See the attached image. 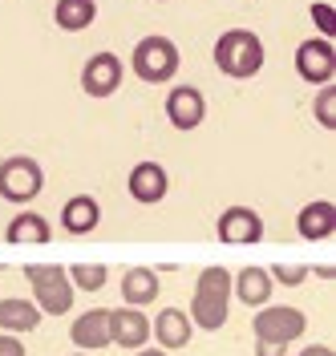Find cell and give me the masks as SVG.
<instances>
[{
    "mask_svg": "<svg viewBox=\"0 0 336 356\" xmlns=\"http://www.w3.org/2000/svg\"><path fill=\"white\" fill-rule=\"evenodd\" d=\"M179 44L170 41V37H142V41L134 44V73L142 77V81H150V86H158V81H170L175 73H179Z\"/></svg>",
    "mask_w": 336,
    "mask_h": 356,
    "instance_id": "obj_5",
    "label": "cell"
},
{
    "mask_svg": "<svg viewBox=\"0 0 336 356\" xmlns=\"http://www.w3.org/2000/svg\"><path fill=\"white\" fill-rule=\"evenodd\" d=\"M45 191V170L29 154L4 158L0 162V199L4 202H33Z\"/></svg>",
    "mask_w": 336,
    "mask_h": 356,
    "instance_id": "obj_4",
    "label": "cell"
},
{
    "mask_svg": "<svg viewBox=\"0 0 336 356\" xmlns=\"http://www.w3.org/2000/svg\"><path fill=\"white\" fill-rule=\"evenodd\" d=\"M97 222H102V207L93 195H73L61 207V227L69 235H90V231H97Z\"/></svg>",
    "mask_w": 336,
    "mask_h": 356,
    "instance_id": "obj_15",
    "label": "cell"
},
{
    "mask_svg": "<svg viewBox=\"0 0 336 356\" xmlns=\"http://www.w3.org/2000/svg\"><path fill=\"white\" fill-rule=\"evenodd\" d=\"M166 118H170L175 130H195V126H202V118H207L202 93L195 86H175L170 97H166Z\"/></svg>",
    "mask_w": 336,
    "mask_h": 356,
    "instance_id": "obj_10",
    "label": "cell"
},
{
    "mask_svg": "<svg viewBox=\"0 0 336 356\" xmlns=\"http://www.w3.org/2000/svg\"><path fill=\"white\" fill-rule=\"evenodd\" d=\"M24 275H29V284H33L37 308L45 312V316H65V312L73 308V284H69L65 267L33 264V267H24Z\"/></svg>",
    "mask_w": 336,
    "mask_h": 356,
    "instance_id": "obj_3",
    "label": "cell"
},
{
    "mask_svg": "<svg viewBox=\"0 0 336 356\" xmlns=\"http://www.w3.org/2000/svg\"><path fill=\"white\" fill-rule=\"evenodd\" d=\"M166 191H170V178H166V170L158 162H138L130 170V195L138 202H162Z\"/></svg>",
    "mask_w": 336,
    "mask_h": 356,
    "instance_id": "obj_12",
    "label": "cell"
},
{
    "mask_svg": "<svg viewBox=\"0 0 336 356\" xmlns=\"http://www.w3.org/2000/svg\"><path fill=\"white\" fill-rule=\"evenodd\" d=\"M150 332H154V340L162 344V348H182L186 340H191V320L182 316L179 308H166V312H158V320L150 324Z\"/></svg>",
    "mask_w": 336,
    "mask_h": 356,
    "instance_id": "obj_18",
    "label": "cell"
},
{
    "mask_svg": "<svg viewBox=\"0 0 336 356\" xmlns=\"http://www.w3.org/2000/svg\"><path fill=\"white\" fill-rule=\"evenodd\" d=\"M312 21H316V29H320L324 41H333L336 37V8L333 4H320V0H316L312 4Z\"/></svg>",
    "mask_w": 336,
    "mask_h": 356,
    "instance_id": "obj_24",
    "label": "cell"
},
{
    "mask_svg": "<svg viewBox=\"0 0 336 356\" xmlns=\"http://www.w3.org/2000/svg\"><path fill=\"white\" fill-rule=\"evenodd\" d=\"M73 344L86 348V353L106 348V344H110V312H102V308L81 312V316L73 320Z\"/></svg>",
    "mask_w": 336,
    "mask_h": 356,
    "instance_id": "obj_14",
    "label": "cell"
},
{
    "mask_svg": "<svg viewBox=\"0 0 336 356\" xmlns=\"http://www.w3.org/2000/svg\"><path fill=\"white\" fill-rule=\"evenodd\" d=\"M268 275H275V280H280V284H288V288H296V284H304V280H308V271H304V267H291V264H275Z\"/></svg>",
    "mask_w": 336,
    "mask_h": 356,
    "instance_id": "obj_25",
    "label": "cell"
},
{
    "mask_svg": "<svg viewBox=\"0 0 336 356\" xmlns=\"http://www.w3.org/2000/svg\"><path fill=\"white\" fill-rule=\"evenodd\" d=\"M150 340V320L142 316V308H118L110 312V344H122V348H142Z\"/></svg>",
    "mask_w": 336,
    "mask_h": 356,
    "instance_id": "obj_11",
    "label": "cell"
},
{
    "mask_svg": "<svg viewBox=\"0 0 336 356\" xmlns=\"http://www.w3.org/2000/svg\"><path fill=\"white\" fill-rule=\"evenodd\" d=\"M65 275H69V284H73V288H81V291L106 288V267H102V264H73Z\"/></svg>",
    "mask_w": 336,
    "mask_h": 356,
    "instance_id": "obj_22",
    "label": "cell"
},
{
    "mask_svg": "<svg viewBox=\"0 0 336 356\" xmlns=\"http://www.w3.org/2000/svg\"><path fill=\"white\" fill-rule=\"evenodd\" d=\"M41 324V308L33 300H4L0 304V332H33Z\"/></svg>",
    "mask_w": 336,
    "mask_h": 356,
    "instance_id": "obj_19",
    "label": "cell"
},
{
    "mask_svg": "<svg viewBox=\"0 0 336 356\" xmlns=\"http://www.w3.org/2000/svg\"><path fill=\"white\" fill-rule=\"evenodd\" d=\"M118 86H122V61L113 53H93L81 69V89L90 97H110L118 93Z\"/></svg>",
    "mask_w": 336,
    "mask_h": 356,
    "instance_id": "obj_9",
    "label": "cell"
},
{
    "mask_svg": "<svg viewBox=\"0 0 336 356\" xmlns=\"http://www.w3.org/2000/svg\"><path fill=\"white\" fill-rule=\"evenodd\" d=\"M288 353V344H280V340H255V356H284Z\"/></svg>",
    "mask_w": 336,
    "mask_h": 356,
    "instance_id": "obj_26",
    "label": "cell"
},
{
    "mask_svg": "<svg viewBox=\"0 0 336 356\" xmlns=\"http://www.w3.org/2000/svg\"><path fill=\"white\" fill-rule=\"evenodd\" d=\"M162 4H166V0H162Z\"/></svg>",
    "mask_w": 336,
    "mask_h": 356,
    "instance_id": "obj_30",
    "label": "cell"
},
{
    "mask_svg": "<svg viewBox=\"0 0 336 356\" xmlns=\"http://www.w3.org/2000/svg\"><path fill=\"white\" fill-rule=\"evenodd\" d=\"M251 328H255V340H280V344H288V340H296L308 328V320H304L300 308H259L255 320H251Z\"/></svg>",
    "mask_w": 336,
    "mask_h": 356,
    "instance_id": "obj_6",
    "label": "cell"
},
{
    "mask_svg": "<svg viewBox=\"0 0 336 356\" xmlns=\"http://www.w3.org/2000/svg\"><path fill=\"white\" fill-rule=\"evenodd\" d=\"M81 356H86V353H81Z\"/></svg>",
    "mask_w": 336,
    "mask_h": 356,
    "instance_id": "obj_31",
    "label": "cell"
},
{
    "mask_svg": "<svg viewBox=\"0 0 336 356\" xmlns=\"http://www.w3.org/2000/svg\"><path fill=\"white\" fill-rule=\"evenodd\" d=\"M0 356H24V344L13 340L8 332H0Z\"/></svg>",
    "mask_w": 336,
    "mask_h": 356,
    "instance_id": "obj_27",
    "label": "cell"
},
{
    "mask_svg": "<svg viewBox=\"0 0 336 356\" xmlns=\"http://www.w3.org/2000/svg\"><path fill=\"white\" fill-rule=\"evenodd\" d=\"M215 65H219V73L235 77V81L255 77L264 69V41L251 29H227L215 41Z\"/></svg>",
    "mask_w": 336,
    "mask_h": 356,
    "instance_id": "obj_2",
    "label": "cell"
},
{
    "mask_svg": "<svg viewBox=\"0 0 336 356\" xmlns=\"http://www.w3.org/2000/svg\"><path fill=\"white\" fill-rule=\"evenodd\" d=\"M134 356H166V348H138Z\"/></svg>",
    "mask_w": 336,
    "mask_h": 356,
    "instance_id": "obj_29",
    "label": "cell"
},
{
    "mask_svg": "<svg viewBox=\"0 0 336 356\" xmlns=\"http://www.w3.org/2000/svg\"><path fill=\"white\" fill-rule=\"evenodd\" d=\"M219 239L231 247H251L264 239V219L251 207H227L219 215Z\"/></svg>",
    "mask_w": 336,
    "mask_h": 356,
    "instance_id": "obj_8",
    "label": "cell"
},
{
    "mask_svg": "<svg viewBox=\"0 0 336 356\" xmlns=\"http://www.w3.org/2000/svg\"><path fill=\"white\" fill-rule=\"evenodd\" d=\"M93 17H97L93 0H57V8H53V21L65 33H86L93 24Z\"/></svg>",
    "mask_w": 336,
    "mask_h": 356,
    "instance_id": "obj_21",
    "label": "cell"
},
{
    "mask_svg": "<svg viewBox=\"0 0 336 356\" xmlns=\"http://www.w3.org/2000/svg\"><path fill=\"white\" fill-rule=\"evenodd\" d=\"M227 300H231V271L227 267H207L195 284L191 300V320L202 332H219L227 324Z\"/></svg>",
    "mask_w": 336,
    "mask_h": 356,
    "instance_id": "obj_1",
    "label": "cell"
},
{
    "mask_svg": "<svg viewBox=\"0 0 336 356\" xmlns=\"http://www.w3.org/2000/svg\"><path fill=\"white\" fill-rule=\"evenodd\" d=\"M296 69H300L304 81H312V86H328V81H333V69H336L333 41H324V37L300 41V49H296Z\"/></svg>",
    "mask_w": 336,
    "mask_h": 356,
    "instance_id": "obj_7",
    "label": "cell"
},
{
    "mask_svg": "<svg viewBox=\"0 0 336 356\" xmlns=\"http://www.w3.org/2000/svg\"><path fill=\"white\" fill-rule=\"evenodd\" d=\"M312 110H316V122L324 130H336V86H320Z\"/></svg>",
    "mask_w": 336,
    "mask_h": 356,
    "instance_id": "obj_23",
    "label": "cell"
},
{
    "mask_svg": "<svg viewBox=\"0 0 336 356\" xmlns=\"http://www.w3.org/2000/svg\"><path fill=\"white\" fill-rule=\"evenodd\" d=\"M122 300H126L130 308H146V304H154L158 300V275L154 271H146V267H130V271L122 275Z\"/></svg>",
    "mask_w": 336,
    "mask_h": 356,
    "instance_id": "obj_17",
    "label": "cell"
},
{
    "mask_svg": "<svg viewBox=\"0 0 336 356\" xmlns=\"http://www.w3.org/2000/svg\"><path fill=\"white\" fill-rule=\"evenodd\" d=\"M271 280L268 275V267H243L235 280H231V288H235V296L243 300L247 308H268V300H271Z\"/></svg>",
    "mask_w": 336,
    "mask_h": 356,
    "instance_id": "obj_16",
    "label": "cell"
},
{
    "mask_svg": "<svg viewBox=\"0 0 336 356\" xmlns=\"http://www.w3.org/2000/svg\"><path fill=\"white\" fill-rule=\"evenodd\" d=\"M4 235H8V243H17V247H33V243H49L53 231H49V222L41 219L37 211H21L17 219L8 222Z\"/></svg>",
    "mask_w": 336,
    "mask_h": 356,
    "instance_id": "obj_20",
    "label": "cell"
},
{
    "mask_svg": "<svg viewBox=\"0 0 336 356\" xmlns=\"http://www.w3.org/2000/svg\"><path fill=\"white\" fill-rule=\"evenodd\" d=\"M296 231H300L308 243H320V239H328V235L336 231V207H333V202H324V199L308 202V207L296 215Z\"/></svg>",
    "mask_w": 336,
    "mask_h": 356,
    "instance_id": "obj_13",
    "label": "cell"
},
{
    "mask_svg": "<svg viewBox=\"0 0 336 356\" xmlns=\"http://www.w3.org/2000/svg\"><path fill=\"white\" fill-rule=\"evenodd\" d=\"M300 356H336V353L328 348V344H312V348H304Z\"/></svg>",
    "mask_w": 336,
    "mask_h": 356,
    "instance_id": "obj_28",
    "label": "cell"
}]
</instances>
